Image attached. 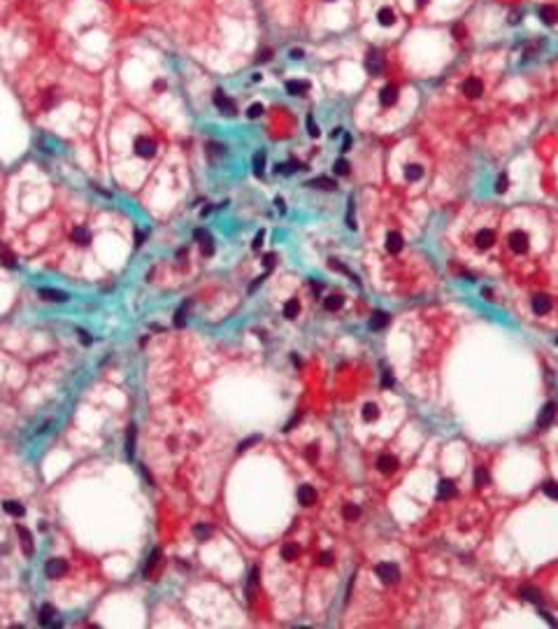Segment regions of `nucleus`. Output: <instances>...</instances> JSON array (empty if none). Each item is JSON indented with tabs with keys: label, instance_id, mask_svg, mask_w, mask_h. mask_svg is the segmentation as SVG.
Listing matches in <instances>:
<instances>
[{
	"label": "nucleus",
	"instance_id": "1",
	"mask_svg": "<svg viewBox=\"0 0 558 629\" xmlns=\"http://www.w3.org/2000/svg\"><path fill=\"white\" fill-rule=\"evenodd\" d=\"M375 573H377V578H379L381 583L391 585V583H396V580L400 578V569L393 564V562H381V564L375 566Z\"/></svg>",
	"mask_w": 558,
	"mask_h": 629
},
{
	"label": "nucleus",
	"instance_id": "2",
	"mask_svg": "<svg viewBox=\"0 0 558 629\" xmlns=\"http://www.w3.org/2000/svg\"><path fill=\"white\" fill-rule=\"evenodd\" d=\"M384 65H386L384 54H381L379 49H370V54L365 56V70H368V75L379 77L381 70H384Z\"/></svg>",
	"mask_w": 558,
	"mask_h": 629
},
{
	"label": "nucleus",
	"instance_id": "3",
	"mask_svg": "<svg viewBox=\"0 0 558 629\" xmlns=\"http://www.w3.org/2000/svg\"><path fill=\"white\" fill-rule=\"evenodd\" d=\"M507 243H509V249H512L514 254H526L528 247H530V240H528L526 231H512L509 238H507Z\"/></svg>",
	"mask_w": 558,
	"mask_h": 629
},
{
	"label": "nucleus",
	"instance_id": "4",
	"mask_svg": "<svg viewBox=\"0 0 558 629\" xmlns=\"http://www.w3.org/2000/svg\"><path fill=\"white\" fill-rule=\"evenodd\" d=\"M135 154L140 159H151V156H156V142L149 140L147 135L135 138Z\"/></svg>",
	"mask_w": 558,
	"mask_h": 629
},
{
	"label": "nucleus",
	"instance_id": "5",
	"mask_svg": "<svg viewBox=\"0 0 558 629\" xmlns=\"http://www.w3.org/2000/svg\"><path fill=\"white\" fill-rule=\"evenodd\" d=\"M212 100H214V105L219 107V112H223V114H228V117H233L235 114V100L233 98H228L226 94H223L221 89L219 91H214V96H212Z\"/></svg>",
	"mask_w": 558,
	"mask_h": 629
},
{
	"label": "nucleus",
	"instance_id": "6",
	"mask_svg": "<svg viewBox=\"0 0 558 629\" xmlns=\"http://www.w3.org/2000/svg\"><path fill=\"white\" fill-rule=\"evenodd\" d=\"M461 89H463V94L468 98H479L482 94H484V84H482V79H479V77H468Z\"/></svg>",
	"mask_w": 558,
	"mask_h": 629
},
{
	"label": "nucleus",
	"instance_id": "7",
	"mask_svg": "<svg viewBox=\"0 0 558 629\" xmlns=\"http://www.w3.org/2000/svg\"><path fill=\"white\" fill-rule=\"evenodd\" d=\"M44 573L47 578H61L68 573V562L65 559H49L47 566H44Z\"/></svg>",
	"mask_w": 558,
	"mask_h": 629
},
{
	"label": "nucleus",
	"instance_id": "8",
	"mask_svg": "<svg viewBox=\"0 0 558 629\" xmlns=\"http://www.w3.org/2000/svg\"><path fill=\"white\" fill-rule=\"evenodd\" d=\"M379 103L384 107H393L398 103V86L396 84H386L379 91Z\"/></svg>",
	"mask_w": 558,
	"mask_h": 629
},
{
	"label": "nucleus",
	"instance_id": "9",
	"mask_svg": "<svg viewBox=\"0 0 558 629\" xmlns=\"http://www.w3.org/2000/svg\"><path fill=\"white\" fill-rule=\"evenodd\" d=\"M37 294H40L44 301H52V303H65V301L70 299V296H68V291H61V289H49V287L37 289Z\"/></svg>",
	"mask_w": 558,
	"mask_h": 629
},
{
	"label": "nucleus",
	"instance_id": "10",
	"mask_svg": "<svg viewBox=\"0 0 558 629\" xmlns=\"http://www.w3.org/2000/svg\"><path fill=\"white\" fill-rule=\"evenodd\" d=\"M554 417H556V403H547L540 410V415H537V427L547 429L549 424L554 422Z\"/></svg>",
	"mask_w": 558,
	"mask_h": 629
},
{
	"label": "nucleus",
	"instance_id": "11",
	"mask_svg": "<svg viewBox=\"0 0 558 629\" xmlns=\"http://www.w3.org/2000/svg\"><path fill=\"white\" fill-rule=\"evenodd\" d=\"M70 240H72L74 245L86 247L89 243H91V231H89L86 226H74L72 233H70Z\"/></svg>",
	"mask_w": 558,
	"mask_h": 629
},
{
	"label": "nucleus",
	"instance_id": "12",
	"mask_svg": "<svg viewBox=\"0 0 558 629\" xmlns=\"http://www.w3.org/2000/svg\"><path fill=\"white\" fill-rule=\"evenodd\" d=\"M398 466H400V461H398V457H393V455H381V457L377 459V471H381V473H393Z\"/></svg>",
	"mask_w": 558,
	"mask_h": 629
},
{
	"label": "nucleus",
	"instance_id": "13",
	"mask_svg": "<svg viewBox=\"0 0 558 629\" xmlns=\"http://www.w3.org/2000/svg\"><path fill=\"white\" fill-rule=\"evenodd\" d=\"M284 89L286 94H291V96H303V94L309 91V82H305V79H288L284 84Z\"/></svg>",
	"mask_w": 558,
	"mask_h": 629
},
{
	"label": "nucleus",
	"instance_id": "14",
	"mask_svg": "<svg viewBox=\"0 0 558 629\" xmlns=\"http://www.w3.org/2000/svg\"><path fill=\"white\" fill-rule=\"evenodd\" d=\"M451 496H456V485H453V480H449V478L440 480V485H437V499L449 501Z\"/></svg>",
	"mask_w": 558,
	"mask_h": 629
},
{
	"label": "nucleus",
	"instance_id": "15",
	"mask_svg": "<svg viewBox=\"0 0 558 629\" xmlns=\"http://www.w3.org/2000/svg\"><path fill=\"white\" fill-rule=\"evenodd\" d=\"M474 243H477L479 249H488V247L495 243V233L491 229H482V231H477V235H474Z\"/></svg>",
	"mask_w": 558,
	"mask_h": 629
},
{
	"label": "nucleus",
	"instance_id": "16",
	"mask_svg": "<svg viewBox=\"0 0 558 629\" xmlns=\"http://www.w3.org/2000/svg\"><path fill=\"white\" fill-rule=\"evenodd\" d=\"M537 14H540V21L547 23V26H554V23L558 21V10L554 5H542V7L537 10Z\"/></svg>",
	"mask_w": 558,
	"mask_h": 629
},
{
	"label": "nucleus",
	"instance_id": "17",
	"mask_svg": "<svg viewBox=\"0 0 558 629\" xmlns=\"http://www.w3.org/2000/svg\"><path fill=\"white\" fill-rule=\"evenodd\" d=\"M298 501L303 503V506L316 503V490L312 485H300V487H298Z\"/></svg>",
	"mask_w": 558,
	"mask_h": 629
},
{
	"label": "nucleus",
	"instance_id": "18",
	"mask_svg": "<svg viewBox=\"0 0 558 629\" xmlns=\"http://www.w3.org/2000/svg\"><path fill=\"white\" fill-rule=\"evenodd\" d=\"M17 534H19V538H21L23 553L28 554V557H31V554H33V550H35V548H33V534L28 532V529H26V527H23V524H17Z\"/></svg>",
	"mask_w": 558,
	"mask_h": 629
},
{
	"label": "nucleus",
	"instance_id": "19",
	"mask_svg": "<svg viewBox=\"0 0 558 629\" xmlns=\"http://www.w3.org/2000/svg\"><path fill=\"white\" fill-rule=\"evenodd\" d=\"M56 608L52 604H42L40 606V625H54V627H58V622H56Z\"/></svg>",
	"mask_w": 558,
	"mask_h": 629
},
{
	"label": "nucleus",
	"instance_id": "20",
	"mask_svg": "<svg viewBox=\"0 0 558 629\" xmlns=\"http://www.w3.org/2000/svg\"><path fill=\"white\" fill-rule=\"evenodd\" d=\"M402 245H405V240H402V235L398 233V231H391V233L386 235V249H389L391 254H398L402 249Z\"/></svg>",
	"mask_w": 558,
	"mask_h": 629
},
{
	"label": "nucleus",
	"instance_id": "21",
	"mask_svg": "<svg viewBox=\"0 0 558 629\" xmlns=\"http://www.w3.org/2000/svg\"><path fill=\"white\" fill-rule=\"evenodd\" d=\"M549 310H551V299H549V296L540 294V296L533 299V312H535V315H547Z\"/></svg>",
	"mask_w": 558,
	"mask_h": 629
},
{
	"label": "nucleus",
	"instance_id": "22",
	"mask_svg": "<svg viewBox=\"0 0 558 629\" xmlns=\"http://www.w3.org/2000/svg\"><path fill=\"white\" fill-rule=\"evenodd\" d=\"M377 23H379V26H386V28L393 26V23H396V12L391 10V7H379V10H377Z\"/></svg>",
	"mask_w": 558,
	"mask_h": 629
},
{
	"label": "nucleus",
	"instance_id": "23",
	"mask_svg": "<svg viewBox=\"0 0 558 629\" xmlns=\"http://www.w3.org/2000/svg\"><path fill=\"white\" fill-rule=\"evenodd\" d=\"M519 594H521V599H523V601H530V604H540V592H537V587H533V585H521Z\"/></svg>",
	"mask_w": 558,
	"mask_h": 629
},
{
	"label": "nucleus",
	"instance_id": "24",
	"mask_svg": "<svg viewBox=\"0 0 558 629\" xmlns=\"http://www.w3.org/2000/svg\"><path fill=\"white\" fill-rule=\"evenodd\" d=\"M386 324H389V315H386V312H375V315L370 317L368 326H370V331H381Z\"/></svg>",
	"mask_w": 558,
	"mask_h": 629
},
{
	"label": "nucleus",
	"instance_id": "25",
	"mask_svg": "<svg viewBox=\"0 0 558 629\" xmlns=\"http://www.w3.org/2000/svg\"><path fill=\"white\" fill-rule=\"evenodd\" d=\"M405 177L410 182H419L423 177V166L419 163H410V166H405Z\"/></svg>",
	"mask_w": 558,
	"mask_h": 629
},
{
	"label": "nucleus",
	"instance_id": "26",
	"mask_svg": "<svg viewBox=\"0 0 558 629\" xmlns=\"http://www.w3.org/2000/svg\"><path fill=\"white\" fill-rule=\"evenodd\" d=\"M161 554H163V553H161V548H154V553L149 554L147 566H144V576H147V578L154 573V569L158 566V562H161Z\"/></svg>",
	"mask_w": 558,
	"mask_h": 629
},
{
	"label": "nucleus",
	"instance_id": "27",
	"mask_svg": "<svg viewBox=\"0 0 558 629\" xmlns=\"http://www.w3.org/2000/svg\"><path fill=\"white\" fill-rule=\"evenodd\" d=\"M307 187H312V189H328V191H333V189H335V182L328 180V177H314V180L307 182Z\"/></svg>",
	"mask_w": 558,
	"mask_h": 629
},
{
	"label": "nucleus",
	"instance_id": "28",
	"mask_svg": "<svg viewBox=\"0 0 558 629\" xmlns=\"http://www.w3.org/2000/svg\"><path fill=\"white\" fill-rule=\"evenodd\" d=\"M342 517L349 520V522H356L358 517H360V508H358L356 503H347L344 508H342Z\"/></svg>",
	"mask_w": 558,
	"mask_h": 629
},
{
	"label": "nucleus",
	"instance_id": "29",
	"mask_svg": "<svg viewBox=\"0 0 558 629\" xmlns=\"http://www.w3.org/2000/svg\"><path fill=\"white\" fill-rule=\"evenodd\" d=\"M303 168H305V166H300L298 161H288V163H279V166H277V172H279V175H293L295 171H303Z\"/></svg>",
	"mask_w": 558,
	"mask_h": 629
},
{
	"label": "nucleus",
	"instance_id": "30",
	"mask_svg": "<svg viewBox=\"0 0 558 629\" xmlns=\"http://www.w3.org/2000/svg\"><path fill=\"white\" fill-rule=\"evenodd\" d=\"M298 554H300V545L298 543H286L284 548H282V559H286V562L295 559Z\"/></svg>",
	"mask_w": 558,
	"mask_h": 629
},
{
	"label": "nucleus",
	"instance_id": "31",
	"mask_svg": "<svg viewBox=\"0 0 558 629\" xmlns=\"http://www.w3.org/2000/svg\"><path fill=\"white\" fill-rule=\"evenodd\" d=\"M135 436H137V431H135V427L130 424V427H128V436H126V455L130 459L135 455Z\"/></svg>",
	"mask_w": 558,
	"mask_h": 629
},
{
	"label": "nucleus",
	"instance_id": "32",
	"mask_svg": "<svg viewBox=\"0 0 558 629\" xmlns=\"http://www.w3.org/2000/svg\"><path fill=\"white\" fill-rule=\"evenodd\" d=\"M0 264H2L5 268H17V256L12 254L10 249L0 247Z\"/></svg>",
	"mask_w": 558,
	"mask_h": 629
},
{
	"label": "nucleus",
	"instance_id": "33",
	"mask_svg": "<svg viewBox=\"0 0 558 629\" xmlns=\"http://www.w3.org/2000/svg\"><path fill=\"white\" fill-rule=\"evenodd\" d=\"M263 171H265V152H256L253 154V172L258 175V177H263Z\"/></svg>",
	"mask_w": 558,
	"mask_h": 629
},
{
	"label": "nucleus",
	"instance_id": "34",
	"mask_svg": "<svg viewBox=\"0 0 558 629\" xmlns=\"http://www.w3.org/2000/svg\"><path fill=\"white\" fill-rule=\"evenodd\" d=\"M2 508H5V513H10V515H14V517H21L23 513H26V508H23L19 501H5L2 503Z\"/></svg>",
	"mask_w": 558,
	"mask_h": 629
},
{
	"label": "nucleus",
	"instance_id": "35",
	"mask_svg": "<svg viewBox=\"0 0 558 629\" xmlns=\"http://www.w3.org/2000/svg\"><path fill=\"white\" fill-rule=\"evenodd\" d=\"M298 312H300V303H298L295 299H291L284 305V317L286 320H295V317H298Z\"/></svg>",
	"mask_w": 558,
	"mask_h": 629
},
{
	"label": "nucleus",
	"instance_id": "36",
	"mask_svg": "<svg viewBox=\"0 0 558 629\" xmlns=\"http://www.w3.org/2000/svg\"><path fill=\"white\" fill-rule=\"evenodd\" d=\"M360 415H363V419H365V422H375V419H377V415H379V408H377L375 403H365V405H363V413H360Z\"/></svg>",
	"mask_w": 558,
	"mask_h": 629
},
{
	"label": "nucleus",
	"instance_id": "37",
	"mask_svg": "<svg viewBox=\"0 0 558 629\" xmlns=\"http://www.w3.org/2000/svg\"><path fill=\"white\" fill-rule=\"evenodd\" d=\"M193 534H196V538H200V541H207L212 534H214V529H212L210 524H196V527H193Z\"/></svg>",
	"mask_w": 558,
	"mask_h": 629
},
{
	"label": "nucleus",
	"instance_id": "38",
	"mask_svg": "<svg viewBox=\"0 0 558 629\" xmlns=\"http://www.w3.org/2000/svg\"><path fill=\"white\" fill-rule=\"evenodd\" d=\"M186 310H189V303H181V308L175 312V326L177 329H181L186 324Z\"/></svg>",
	"mask_w": 558,
	"mask_h": 629
},
{
	"label": "nucleus",
	"instance_id": "39",
	"mask_svg": "<svg viewBox=\"0 0 558 629\" xmlns=\"http://www.w3.org/2000/svg\"><path fill=\"white\" fill-rule=\"evenodd\" d=\"M342 303H344V299H340V296H328V299L324 301V308L330 310V312H335V310L342 308Z\"/></svg>",
	"mask_w": 558,
	"mask_h": 629
},
{
	"label": "nucleus",
	"instance_id": "40",
	"mask_svg": "<svg viewBox=\"0 0 558 629\" xmlns=\"http://www.w3.org/2000/svg\"><path fill=\"white\" fill-rule=\"evenodd\" d=\"M474 480H477V485L479 487H484L491 482V476H488V471L486 469H474Z\"/></svg>",
	"mask_w": 558,
	"mask_h": 629
},
{
	"label": "nucleus",
	"instance_id": "41",
	"mask_svg": "<svg viewBox=\"0 0 558 629\" xmlns=\"http://www.w3.org/2000/svg\"><path fill=\"white\" fill-rule=\"evenodd\" d=\"M263 110H265V107L261 105V103H253V105L247 107V117H249V119H258L261 114H263Z\"/></svg>",
	"mask_w": 558,
	"mask_h": 629
},
{
	"label": "nucleus",
	"instance_id": "42",
	"mask_svg": "<svg viewBox=\"0 0 558 629\" xmlns=\"http://www.w3.org/2000/svg\"><path fill=\"white\" fill-rule=\"evenodd\" d=\"M349 168H351V166H349L347 159H337L333 171H335V175H349Z\"/></svg>",
	"mask_w": 558,
	"mask_h": 629
},
{
	"label": "nucleus",
	"instance_id": "43",
	"mask_svg": "<svg viewBox=\"0 0 558 629\" xmlns=\"http://www.w3.org/2000/svg\"><path fill=\"white\" fill-rule=\"evenodd\" d=\"M507 182H509V180H507V175H505V172H500V175H498V182H495V191H498V193H505L507 191Z\"/></svg>",
	"mask_w": 558,
	"mask_h": 629
},
{
	"label": "nucleus",
	"instance_id": "44",
	"mask_svg": "<svg viewBox=\"0 0 558 629\" xmlns=\"http://www.w3.org/2000/svg\"><path fill=\"white\" fill-rule=\"evenodd\" d=\"M200 249H202V254H205V256H212V254H214V240H212V235L207 238V240H202V243H200Z\"/></svg>",
	"mask_w": 558,
	"mask_h": 629
},
{
	"label": "nucleus",
	"instance_id": "45",
	"mask_svg": "<svg viewBox=\"0 0 558 629\" xmlns=\"http://www.w3.org/2000/svg\"><path fill=\"white\" fill-rule=\"evenodd\" d=\"M542 490H544V494H547V496H551V499H558V485H556V482H544V487H542Z\"/></svg>",
	"mask_w": 558,
	"mask_h": 629
},
{
	"label": "nucleus",
	"instance_id": "46",
	"mask_svg": "<svg viewBox=\"0 0 558 629\" xmlns=\"http://www.w3.org/2000/svg\"><path fill=\"white\" fill-rule=\"evenodd\" d=\"M258 440H261V436H252V438H247V440H242V443L237 445V452H244V450H249L253 443H258Z\"/></svg>",
	"mask_w": 558,
	"mask_h": 629
},
{
	"label": "nucleus",
	"instance_id": "47",
	"mask_svg": "<svg viewBox=\"0 0 558 629\" xmlns=\"http://www.w3.org/2000/svg\"><path fill=\"white\" fill-rule=\"evenodd\" d=\"M270 58H272V49H268V47L261 49L258 56H256V61H258V63H265V61H270Z\"/></svg>",
	"mask_w": 558,
	"mask_h": 629
},
{
	"label": "nucleus",
	"instance_id": "48",
	"mask_svg": "<svg viewBox=\"0 0 558 629\" xmlns=\"http://www.w3.org/2000/svg\"><path fill=\"white\" fill-rule=\"evenodd\" d=\"M451 35L456 38V40H463V38H465V28H463V23H456V26H451Z\"/></svg>",
	"mask_w": 558,
	"mask_h": 629
},
{
	"label": "nucleus",
	"instance_id": "49",
	"mask_svg": "<svg viewBox=\"0 0 558 629\" xmlns=\"http://www.w3.org/2000/svg\"><path fill=\"white\" fill-rule=\"evenodd\" d=\"M307 126H309V135H312V138H319V126L314 124V117H312V114L307 117Z\"/></svg>",
	"mask_w": 558,
	"mask_h": 629
},
{
	"label": "nucleus",
	"instance_id": "50",
	"mask_svg": "<svg viewBox=\"0 0 558 629\" xmlns=\"http://www.w3.org/2000/svg\"><path fill=\"white\" fill-rule=\"evenodd\" d=\"M347 224H349V229H356V219H354V201H349V212H347Z\"/></svg>",
	"mask_w": 558,
	"mask_h": 629
},
{
	"label": "nucleus",
	"instance_id": "51",
	"mask_svg": "<svg viewBox=\"0 0 558 629\" xmlns=\"http://www.w3.org/2000/svg\"><path fill=\"white\" fill-rule=\"evenodd\" d=\"M263 238H265V231H258V233H256V238H253V243H252L253 249H261V245H263Z\"/></svg>",
	"mask_w": 558,
	"mask_h": 629
},
{
	"label": "nucleus",
	"instance_id": "52",
	"mask_svg": "<svg viewBox=\"0 0 558 629\" xmlns=\"http://www.w3.org/2000/svg\"><path fill=\"white\" fill-rule=\"evenodd\" d=\"M193 238H196L198 243H202V240H207V238H210V233H207L205 229H196V231H193Z\"/></svg>",
	"mask_w": 558,
	"mask_h": 629
},
{
	"label": "nucleus",
	"instance_id": "53",
	"mask_svg": "<svg viewBox=\"0 0 558 629\" xmlns=\"http://www.w3.org/2000/svg\"><path fill=\"white\" fill-rule=\"evenodd\" d=\"M77 333H79V341L84 343V345H91V343H93V338H91V336H89L84 329H77Z\"/></svg>",
	"mask_w": 558,
	"mask_h": 629
},
{
	"label": "nucleus",
	"instance_id": "54",
	"mask_svg": "<svg viewBox=\"0 0 558 629\" xmlns=\"http://www.w3.org/2000/svg\"><path fill=\"white\" fill-rule=\"evenodd\" d=\"M274 261H277V256H274V254H265V256H263V266H265V268H272V266H274Z\"/></svg>",
	"mask_w": 558,
	"mask_h": 629
},
{
	"label": "nucleus",
	"instance_id": "55",
	"mask_svg": "<svg viewBox=\"0 0 558 629\" xmlns=\"http://www.w3.org/2000/svg\"><path fill=\"white\" fill-rule=\"evenodd\" d=\"M319 564H333V554H330V553L319 554Z\"/></svg>",
	"mask_w": 558,
	"mask_h": 629
},
{
	"label": "nucleus",
	"instance_id": "56",
	"mask_svg": "<svg viewBox=\"0 0 558 629\" xmlns=\"http://www.w3.org/2000/svg\"><path fill=\"white\" fill-rule=\"evenodd\" d=\"M303 56H305V54H303V49H291V58H293V61H300Z\"/></svg>",
	"mask_w": 558,
	"mask_h": 629
},
{
	"label": "nucleus",
	"instance_id": "57",
	"mask_svg": "<svg viewBox=\"0 0 558 629\" xmlns=\"http://www.w3.org/2000/svg\"><path fill=\"white\" fill-rule=\"evenodd\" d=\"M142 243H144V233H142V231H137V233H135V245L140 247Z\"/></svg>",
	"mask_w": 558,
	"mask_h": 629
},
{
	"label": "nucleus",
	"instance_id": "58",
	"mask_svg": "<svg viewBox=\"0 0 558 629\" xmlns=\"http://www.w3.org/2000/svg\"><path fill=\"white\" fill-rule=\"evenodd\" d=\"M154 89H156V91H163V89H165V82H163V79H156V82H154Z\"/></svg>",
	"mask_w": 558,
	"mask_h": 629
},
{
	"label": "nucleus",
	"instance_id": "59",
	"mask_svg": "<svg viewBox=\"0 0 558 629\" xmlns=\"http://www.w3.org/2000/svg\"><path fill=\"white\" fill-rule=\"evenodd\" d=\"M393 384V378H391V373H384V387H391Z\"/></svg>",
	"mask_w": 558,
	"mask_h": 629
},
{
	"label": "nucleus",
	"instance_id": "60",
	"mask_svg": "<svg viewBox=\"0 0 558 629\" xmlns=\"http://www.w3.org/2000/svg\"><path fill=\"white\" fill-rule=\"evenodd\" d=\"M274 205H277V208H279V212H284V201H282V198H279V196H277V198H274Z\"/></svg>",
	"mask_w": 558,
	"mask_h": 629
},
{
	"label": "nucleus",
	"instance_id": "61",
	"mask_svg": "<svg viewBox=\"0 0 558 629\" xmlns=\"http://www.w3.org/2000/svg\"><path fill=\"white\" fill-rule=\"evenodd\" d=\"M349 145H351V135H344V145H342V150L347 152V150H349Z\"/></svg>",
	"mask_w": 558,
	"mask_h": 629
},
{
	"label": "nucleus",
	"instance_id": "62",
	"mask_svg": "<svg viewBox=\"0 0 558 629\" xmlns=\"http://www.w3.org/2000/svg\"><path fill=\"white\" fill-rule=\"evenodd\" d=\"M414 2H416V7H419V10H421V7H426V5H428V0H414Z\"/></svg>",
	"mask_w": 558,
	"mask_h": 629
}]
</instances>
